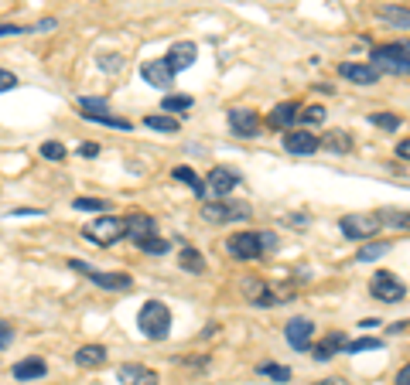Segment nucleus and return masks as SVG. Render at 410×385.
<instances>
[{
	"label": "nucleus",
	"mask_w": 410,
	"mask_h": 385,
	"mask_svg": "<svg viewBox=\"0 0 410 385\" xmlns=\"http://www.w3.org/2000/svg\"><path fill=\"white\" fill-rule=\"evenodd\" d=\"M369 65L383 72H394V76H410V41H394V45H379L369 55Z\"/></svg>",
	"instance_id": "obj_1"
},
{
	"label": "nucleus",
	"mask_w": 410,
	"mask_h": 385,
	"mask_svg": "<svg viewBox=\"0 0 410 385\" xmlns=\"http://www.w3.org/2000/svg\"><path fill=\"white\" fill-rule=\"evenodd\" d=\"M137 327H141L144 338L151 341H164L168 338V331H171V310L168 304H161V300H147L137 314Z\"/></svg>",
	"instance_id": "obj_2"
},
{
	"label": "nucleus",
	"mask_w": 410,
	"mask_h": 385,
	"mask_svg": "<svg viewBox=\"0 0 410 385\" xmlns=\"http://www.w3.org/2000/svg\"><path fill=\"white\" fill-rule=\"evenodd\" d=\"M82 235L89 239V242H96V246H113L116 239H124L126 235V222L116 215H103V218H93L86 229H82Z\"/></svg>",
	"instance_id": "obj_3"
},
{
	"label": "nucleus",
	"mask_w": 410,
	"mask_h": 385,
	"mask_svg": "<svg viewBox=\"0 0 410 385\" xmlns=\"http://www.w3.org/2000/svg\"><path fill=\"white\" fill-rule=\"evenodd\" d=\"M236 218H250V205L243 201H205L202 205V222L209 225H226Z\"/></svg>",
	"instance_id": "obj_4"
},
{
	"label": "nucleus",
	"mask_w": 410,
	"mask_h": 385,
	"mask_svg": "<svg viewBox=\"0 0 410 385\" xmlns=\"http://www.w3.org/2000/svg\"><path fill=\"white\" fill-rule=\"evenodd\" d=\"M226 252L233 256V260H260L267 249H264V239H260V232H236V235H229L226 239Z\"/></svg>",
	"instance_id": "obj_5"
},
{
	"label": "nucleus",
	"mask_w": 410,
	"mask_h": 385,
	"mask_svg": "<svg viewBox=\"0 0 410 385\" xmlns=\"http://www.w3.org/2000/svg\"><path fill=\"white\" fill-rule=\"evenodd\" d=\"M369 293H373L376 300H383V304H396V300L407 297V287H404L394 273L379 270V273H373V279H369Z\"/></svg>",
	"instance_id": "obj_6"
},
{
	"label": "nucleus",
	"mask_w": 410,
	"mask_h": 385,
	"mask_svg": "<svg viewBox=\"0 0 410 385\" xmlns=\"http://www.w3.org/2000/svg\"><path fill=\"white\" fill-rule=\"evenodd\" d=\"M284 338L294 351H308V348L315 344V321H308V317H291V321L284 324Z\"/></svg>",
	"instance_id": "obj_7"
},
{
	"label": "nucleus",
	"mask_w": 410,
	"mask_h": 385,
	"mask_svg": "<svg viewBox=\"0 0 410 385\" xmlns=\"http://www.w3.org/2000/svg\"><path fill=\"white\" fill-rule=\"evenodd\" d=\"M69 266L79 270V273H86V277L93 279L96 287H103V290H130V287H134V279L126 277V273H99V270H93V266H86L82 260H72Z\"/></svg>",
	"instance_id": "obj_8"
},
{
	"label": "nucleus",
	"mask_w": 410,
	"mask_h": 385,
	"mask_svg": "<svg viewBox=\"0 0 410 385\" xmlns=\"http://www.w3.org/2000/svg\"><path fill=\"white\" fill-rule=\"evenodd\" d=\"M339 229H342V235L346 239H373L379 232V218L376 215H342L339 218Z\"/></svg>",
	"instance_id": "obj_9"
},
{
	"label": "nucleus",
	"mask_w": 410,
	"mask_h": 385,
	"mask_svg": "<svg viewBox=\"0 0 410 385\" xmlns=\"http://www.w3.org/2000/svg\"><path fill=\"white\" fill-rule=\"evenodd\" d=\"M236 188H239V174L233 168H212L209 170V185H205V191H209L216 201H222L226 195H233Z\"/></svg>",
	"instance_id": "obj_10"
},
{
	"label": "nucleus",
	"mask_w": 410,
	"mask_h": 385,
	"mask_svg": "<svg viewBox=\"0 0 410 385\" xmlns=\"http://www.w3.org/2000/svg\"><path fill=\"white\" fill-rule=\"evenodd\" d=\"M281 143H284L287 154H298V157L315 154L318 147H321V140H318L315 133H311V130H287Z\"/></svg>",
	"instance_id": "obj_11"
},
{
	"label": "nucleus",
	"mask_w": 410,
	"mask_h": 385,
	"mask_svg": "<svg viewBox=\"0 0 410 385\" xmlns=\"http://www.w3.org/2000/svg\"><path fill=\"white\" fill-rule=\"evenodd\" d=\"M229 130L236 133V137H243V140H250V137H256L260 133V116L253 113V109H229Z\"/></svg>",
	"instance_id": "obj_12"
},
{
	"label": "nucleus",
	"mask_w": 410,
	"mask_h": 385,
	"mask_svg": "<svg viewBox=\"0 0 410 385\" xmlns=\"http://www.w3.org/2000/svg\"><path fill=\"white\" fill-rule=\"evenodd\" d=\"M243 293H246V300H250L253 307H277V304H281V297L270 290L264 279H256V277L243 279Z\"/></svg>",
	"instance_id": "obj_13"
},
{
	"label": "nucleus",
	"mask_w": 410,
	"mask_h": 385,
	"mask_svg": "<svg viewBox=\"0 0 410 385\" xmlns=\"http://www.w3.org/2000/svg\"><path fill=\"white\" fill-rule=\"evenodd\" d=\"M141 76H144V82L154 86V89H168L174 82V72H171V65H168V58H151V62H144Z\"/></svg>",
	"instance_id": "obj_14"
},
{
	"label": "nucleus",
	"mask_w": 410,
	"mask_h": 385,
	"mask_svg": "<svg viewBox=\"0 0 410 385\" xmlns=\"http://www.w3.org/2000/svg\"><path fill=\"white\" fill-rule=\"evenodd\" d=\"M124 222H126V239L137 242V246H141L144 239L158 235V222L151 215H130V218H124Z\"/></svg>",
	"instance_id": "obj_15"
},
{
	"label": "nucleus",
	"mask_w": 410,
	"mask_h": 385,
	"mask_svg": "<svg viewBox=\"0 0 410 385\" xmlns=\"http://www.w3.org/2000/svg\"><path fill=\"white\" fill-rule=\"evenodd\" d=\"M339 76L356 82V86H376L379 82V72L373 65H359V62H342L339 65Z\"/></svg>",
	"instance_id": "obj_16"
},
{
	"label": "nucleus",
	"mask_w": 410,
	"mask_h": 385,
	"mask_svg": "<svg viewBox=\"0 0 410 385\" xmlns=\"http://www.w3.org/2000/svg\"><path fill=\"white\" fill-rule=\"evenodd\" d=\"M195 58H199V45H195V41H178V45L168 51V65H171V72H185V68H191Z\"/></svg>",
	"instance_id": "obj_17"
},
{
	"label": "nucleus",
	"mask_w": 410,
	"mask_h": 385,
	"mask_svg": "<svg viewBox=\"0 0 410 385\" xmlns=\"http://www.w3.org/2000/svg\"><path fill=\"white\" fill-rule=\"evenodd\" d=\"M116 379L120 385H158V371L144 369V365H120Z\"/></svg>",
	"instance_id": "obj_18"
},
{
	"label": "nucleus",
	"mask_w": 410,
	"mask_h": 385,
	"mask_svg": "<svg viewBox=\"0 0 410 385\" xmlns=\"http://www.w3.org/2000/svg\"><path fill=\"white\" fill-rule=\"evenodd\" d=\"M311 348H315V361H331L339 351H346V334H342V331H329V334L318 341V344H311Z\"/></svg>",
	"instance_id": "obj_19"
},
{
	"label": "nucleus",
	"mask_w": 410,
	"mask_h": 385,
	"mask_svg": "<svg viewBox=\"0 0 410 385\" xmlns=\"http://www.w3.org/2000/svg\"><path fill=\"white\" fill-rule=\"evenodd\" d=\"M45 358H38V354H31V358H21L14 369H11V375H14L17 382H31V379H45Z\"/></svg>",
	"instance_id": "obj_20"
},
{
	"label": "nucleus",
	"mask_w": 410,
	"mask_h": 385,
	"mask_svg": "<svg viewBox=\"0 0 410 385\" xmlns=\"http://www.w3.org/2000/svg\"><path fill=\"white\" fill-rule=\"evenodd\" d=\"M298 113L301 106L298 103H281V106H274V113L267 116V126H274V130H291V126L298 123Z\"/></svg>",
	"instance_id": "obj_21"
},
{
	"label": "nucleus",
	"mask_w": 410,
	"mask_h": 385,
	"mask_svg": "<svg viewBox=\"0 0 410 385\" xmlns=\"http://www.w3.org/2000/svg\"><path fill=\"white\" fill-rule=\"evenodd\" d=\"M390 28H396V31H410V7H400V4H379L376 11Z\"/></svg>",
	"instance_id": "obj_22"
},
{
	"label": "nucleus",
	"mask_w": 410,
	"mask_h": 385,
	"mask_svg": "<svg viewBox=\"0 0 410 385\" xmlns=\"http://www.w3.org/2000/svg\"><path fill=\"white\" fill-rule=\"evenodd\" d=\"M103 361H106V348L103 344H86V348L76 351V365L79 369H99Z\"/></svg>",
	"instance_id": "obj_23"
},
{
	"label": "nucleus",
	"mask_w": 410,
	"mask_h": 385,
	"mask_svg": "<svg viewBox=\"0 0 410 385\" xmlns=\"http://www.w3.org/2000/svg\"><path fill=\"white\" fill-rule=\"evenodd\" d=\"M376 218H379V225H390V229L410 232V212H404V208H383Z\"/></svg>",
	"instance_id": "obj_24"
},
{
	"label": "nucleus",
	"mask_w": 410,
	"mask_h": 385,
	"mask_svg": "<svg viewBox=\"0 0 410 385\" xmlns=\"http://www.w3.org/2000/svg\"><path fill=\"white\" fill-rule=\"evenodd\" d=\"M171 178H174V181H181V185H189L191 191L199 195V198H205V181H202V178H199V174H195L191 168H174Z\"/></svg>",
	"instance_id": "obj_25"
},
{
	"label": "nucleus",
	"mask_w": 410,
	"mask_h": 385,
	"mask_svg": "<svg viewBox=\"0 0 410 385\" xmlns=\"http://www.w3.org/2000/svg\"><path fill=\"white\" fill-rule=\"evenodd\" d=\"M321 147H329L331 154H349L352 150V137H349L346 130H331L329 137L321 140Z\"/></svg>",
	"instance_id": "obj_26"
},
{
	"label": "nucleus",
	"mask_w": 410,
	"mask_h": 385,
	"mask_svg": "<svg viewBox=\"0 0 410 385\" xmlns=\"http://www.w3.org/2000/svg\"><path fill=\"white\" fill-rule=\"evenodd\" d=\"M390 242H366L359 252H356V262H373V260H383L386 252H390Z\"/></svg>",
	"instance_id": "obj_27"
},
{
	"label": "nucleus",
	"mask_w": 410,
	"mask_h": 385,
	"mask_svg": "<svg viewBox=\"0 0 410 385\" xmlns=\"http://www.w3.org/2000/svg\"><path fill=\"white\" fill-rule=\"evenodd\" d=\"M325 116H329V113H325V106H318V103H311V106H304L298 113V120L304 126H321L325 123Z\"/></svg>",
	"instance_id": "obj_28"
},
{
	"label": "nucleus",
	"mask_w": 410,
	"mask_h": 385,
	"mask_svg": "<svg viewBox=\"0 0 410 385\" xmlns=\"http://www.w3.org/2000/svg\"><path fill=\"white\" fill-rule=\"evenodd\" d=\"M147 130H158V133H174L178 130V116H144Z\"/></svg>",
	"instance_id": "obj_29"
},
{
	"label": "nucleus",
	"mask_w": 410,
	"mask_h": 385,
	"mask_svg": "<svg viewBox=\"0 0 410 385\" xmlns=\"http://www.w3.org/2000/svg\"><path fill=\"white\" fill-rule=\"evenodd\" d=\"M369 123L379 126V130H390V133H396L404 120H400L396 113H369Z\"/></svg>",
	"instance_id": "obj_30"
},
{
	"label": "nucleus",
	"mask_w": 410,
	"mask_h": 385,
	"mask_svg": "<svg viewBox=\"0 0 410 385\" xmlns=\"http://www.w3.org/2000/svg\"><path fill=\"white\" fill-rule=\"evenodd\" d=\"M256 371H260V375H267V379H274V382H291V369H284V365H274V361L256 365Z\"/></svg>",
	"instance_id": "obj_31"
},
{
	"label": "nucleus",
	"mask_w": 410,
	"mask_h": 385,
	"mask_svg": "<svg viewBox=\"0 0 410 385\" xmlns=\"http://www.w3.org/2000/svg\"><path fill=\"white\" fill-rule=\"evenodd\" d=\"M181 266H185L189 273H202V270H205V260L199 256V249L185 246V249H181Z\"/></svg>",
	"instance_id": "obj_32"
},
{
	"label": "nucleus",
	"mask_w": 410,
	"mask_h": 385,
	"mask_svg": "<svg viewBox=\"0 0 410 385\" xmlns=\"http://www.w3.org/2000/svg\"><path fill=\"white\" fill-rule=\"evenodd\" d=\"M137 249H144L147 256H168V249H171V242L168 239H158V235H151V239H144Z\"/></svg>",
	"instance_id": "obj_33"
},
{
	"label": "nucleus",
	"mask_w": 410,
	"mask_h": 385,
	"mask_svg": "<svg viewBox=\"0 0 410 385\" xmlns=\"http://www.w3.org/2000/svg\"><path fill=\"white\" fill-rule=\"evenodd\" d=\"M79 109H82V116H96V113H110V106H106V99H93V96H82V99H79Z\"/></svg>",
	"instance_id": "obj_34"
},
{
	"label": "nucleus",
	"mask_w": 410,
	"mask_h": 385,
	"mask_svg": "<svg viewBox=\"0 0 410 385\" xmlns=\"http://www.w3.org/2000/svg\"><path fill=\"white\" fill-rule=\"evenodd\" d=\"M161 109H164V113H181V109H191V96H164V99H161Z\"/></svg>",
	"instance_id": "obj_35"
},
{
	"label": "nucleus",
	"mask_w": 410,
	"mask_h": 385,
	"mask_svg": "<svg viewBox=\"0 0 410 385\" xmlns=\"http://www.w3.org/2000/svg\"><path fill=\"white\" fill-rule=\"evenodd\" d=\"M383 348V341L379 338H359V341H346V351L356 354V351H379Z\"/></svg>",
	"instance_id": "obj_36"
},
{
	"label": "nucleus",
	"mask_w": 410,
	"mask_h": 385,
	"mask_svg": "<svg viewBox=\"0 0 410 385\" xmlns=\"http://www.w3.org/2000/svg\"><path fill=\"white\" fill-rule=\"evenodd\" d=\"M96 65H99V68H103V72H120V68H124V58H120V55H113V51H106V55H99V58H96Z\"/></svg>",
	"instance_id": "obj_37"
},
{
	"label": "nucleus",
	"mask_w": 410,
	"mask_h": 385,
	"mask_svg": "<svg viewBox=\"0 0 410 385\" xmlns=\"http://www.w3.org/2000/svg\"><path fill=\"white\" fill-rule=\"evenodd\" d=\"M41 157H45V160H62V157H65V143H59V140L41 143Z\"/></svg>",
	"instance_id": "obj_38"
},
{
	"label": "nucleus",
	"mask_w": 410,
	"mask_h": 385,
	"mask_svg": "<svg viewBox=\"0 0 410 385\" xmlns=\"http://www.w3.org/2000/svg\"><path fill=\"white\" fill-rule=\"evenodd\" d=\"M76 208H79V212H96V215H99V212H106V201L103 198H76Z\"/></svg>",
	"instance_id": "obj_39"
},
{
	"label": "nucleus",
	"mask_w": 410,
	"mask_h": 385,
	"mask_svg": "<svg viewBox=\"0 0 410 385\" xmlns=\"http://www.w3.org/2000/svg\"><path fill=\"white\" fill-rule=\"evenodd\" d=\"M14 86H17V76H14V72L0 68V93H7V89H14Z\"/></svg>",
	"instance_id": "obj_40"
},
{
	"label": "nucleus",
	"mask_w": 410,
	"mask_h": 385,
	"mask_svg": "<svg viewBox=\"0 0 410 385\" xmlns=\"http://www.w3.org/2000/svg\"><path fill=\"white\" fill-rule=\"evenodd\" d=\"M11 341H14V331L0 321V348H11Z\"/></svg>",
	"instance_id": "obj_41"
},
{
	"label": "nucleus",
	"mask_w": 410,
	"mask_h": 385,
	"mask_svg": "<svg viewBox=\"0 0 410 385\" xmlns=\"http://www.w3.org/2000/svg\"><path fill=\"white\" fill-rule=\"evenodd\" d=\"M55 24H59V21H55V17H45V21H38V24H34V28H28V31L41 34V31H51V28H55Z\"/></svg>",
	"instance_id": "obj_42"
},
{
	"label": "nucleus",
	"mask_w": 410,
	"mask_h": 385,
	"mask_svg": "<svg viewBox=\"0 0 410 385\" xmlns=\"http://www.w3.org/2000/svg\"><path fill=\"white\" fill-rule=\"evenodd\" d=\"M11 34H28V28H17V24H0V38H11Z\"/></svg>",
	"instance_id": "obj_43"
},
{
	"label": "nucleus",
	"mask_w": 410,
	"mask_h": 385,
	"mask_svg": "<svg viewBox=\"0 0 410 385\" xmlns=\"http://www.w3.org/2000/svg\"><path fill=\"white\" fill-rule=\"evenodd\" d=\"M396 157H400V160H410V137L396 143Z\"/></svg>",
	"instance_id": "obj_44"
},
{
	"label": "nucleus",
	"mask_w": 410,
	"mask_h": 385,
	"mask_svg": "<svg viewBox=\"0 0 410 385\" xmlns=\"http://www.w3.org/2000/svg\"><path fill=\"white\" fill-rule=\"evenodd\" d=\"M394 385H410V365H404V369L396 371V382Z\"/></svg>",
	"instance_id": "obj_45"
},
{
	"label": "nucleus",
	"mask_w": 410,
	"mask_h": 385,
	"mask_svg": "<svg viewBox=\"0 0 410 385\" xmlns=\"http://www.w3.org/2000/svg\"><path fill=\"white\" fill-rule=\"evenodd\" d=\"M82 157H99V143H82Z\"/></svg>",
	"instance_id": "obj_46"
},
{
	"label": "nucleus",
	"mask_w": 410,
	"mask_h": 385,
	"mask_svg": "<svg viewBox=\"0 0 410 385\" xmlns=\"http://www.w3.org/2000/svg\"><path fill=\"white\" fill-rule=\"evenodd\" d=\"M394 334H410V321H400V324H390Z\"/></svg>",
	"instance_id": "obj_47"
},
{
	"label": "nucleus",
	"mask_w": 410,
	"mask_h": 385,
	"mask_svg": "<svg viewBox=\"0 0 410 385\" xmlns=\"http://www.w3.org/2000/svg\"><path fill=\"white\" fill-rule=\"evenodd\" d=\"M284 222H291L294 229H304V225H308V218L304 215H291V218H284Z\"/></svg>",
	"instance_id": "obj_48"
},
{
	"label": "nucleus",
	"mask_w": 410,
	"mask_h": 385,
	"mask_svg": "<svg viewBox=\"0 0 410 385\" xmlns=\"http://www.w3.org/2000/svg\"><path fill=\"white\" fill-rule=\"evenodd\" d=\"M315 385H349L346 379H321V382H315Z\"/></svg>",
	"instance_id": "obj_49"
}]
</instances>
